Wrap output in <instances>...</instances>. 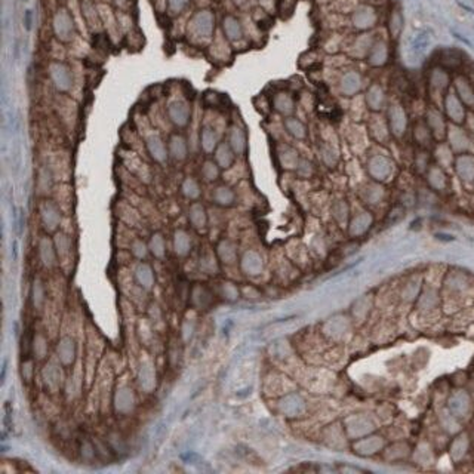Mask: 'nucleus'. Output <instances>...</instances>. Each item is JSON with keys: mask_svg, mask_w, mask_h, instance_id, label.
I'll return each mask as SVG.
<instances>
[{"mask_svg": "<svg viewBox=\"0 0 474 474\" xmlns=\"http://www.w3.org/2000/svg\"><path fill=\"white\" fill-rule=\"evenodd\" d=\"M26 28L30 30L31 28V11L26 12Z\"/></svg>", "mask_w": 474, "mask_h": 474, "instance_id": "obj_18", "label": "nucleus"}, {"mask_svg": "<svg viewBox=\"0 0 474 474\" xmlns=\"http://www.w3.org/2000/svg\"><path fill=\"white\" fill-rule=\"evenodd\" d=\"M152 249L156 255H162L163 252V239L160 234H154L152 239Z\"/></svg>", "mask_w": 474, "mask_h": 474, "instance_id": "obj_13", "label": "nucleus"}, {"mask_svg": "<svg viewBox=\"0 0 474 474\" xmlns=\"http://www.w3.org/2000/svg\"><path fill=\"white\" fill-rule=\"evenodd\" d=\"M58 221H59V217H58V212H56L55 208L52 205L45 206L43 208V223H45V225L49 227V228H54V227H56Z\"/></svg>", "mask_w": 474, "mask_h": 474, "instance_id": "obj_6", "label": "nucleus"}, {"mask_svg": "<svg viewBox=\"0 0 474 474\" xmlns=\"http://www.w3.org/2000/svg\"><path fill=\"white\" fill-rule=\"evenodd\" d=\"M205 174H206V177H208L209 180H212V178H213V177L217 175L215 166H213L212 163H206V165H205Z\"/></svg>", "mask_w": 474, "mask_h": 474, "instance_id": "obj_16", "label": "nucleus"}, {"mask_svg": "<svg viewBox=\"0 0 474 474\" xmlns=\"http://www.w3.org/2000/svg\"><path fill=\"white\" fill-rule=\"evenodd\" d=\"M188 246H190L188 236H187L184 231H178V233L175 234V248H177V252L185 253V251L188 249Z\"/></svg>", "mask_w": 474, "mask_h": 474, "instance_id": "obj_8", "label": "nucleus"}, {"mask_svg": "<svg viewBox=\"0 0 474 474\" xmlns=\"http://www.w3.org/2000/svg\"><path fill=\"white\" fill-rule=\"evenodd\" d=\"M54 30H55L56 37L62 42H69L73 37L74 27H73V21H71L70 15L67 11L61 9L58 11L54 19Z\"/></svg>", "mask_w": 474, "mask_h": 474, "instance_id": "obj_3", "label": "nucleus"}, {"mask_svg": "<svg viewBox=\"0 0 474 474\" xmlns=\"http://www.w3.org/2000/svg\"><path fill=\"white\" fill-rule=\"evenodd\" d=\"M190 215H191V221H193L196 227H200L202 224L205 223V213H203V209L200 206H197V205L193 206Z\"/></svg>", "mask_w": 474, "mask_h": 474, "instance_id": "obj_11", "label": "nucleus"}, {"mask_svg": "<svg viewBox=\"0 0 474 474\" xmlns=\"http://www.w3.org/2000/svg\"><path fill=\"white\" fill-rule=\"evenodd\" d=\"M225 30H227V33H228L230 37H236L237 34H239V26H237V23L233 18H227V21H225Z\"/></svg>", "mask_w": 474, "mask_h": 474, "instance_id": "obj_14", "label": "nucleus"}, {"mask_svg": "<svg viewBox=\"0 0 474 474\" xmlns=\"http://www.w3.org/2000/svg\"><path fill=\"white\" fill-rule=\"evenodd\" d=\"M135 252L138 253V255H144V252H145V248H144V245L142 243H135Z\"/></svg>", "mask_w": 474, "mask_h": 474, "instance_id": "obj_17", "label": "nucleus"}, {"mask_svg": "<svg viewBox=\"0 0 474 474\" xmlns=\"http://www.w3.org/2000/svg\"><path fill=\"white\" fill-rule=\"evenodd\" d=\"M170 152L174 154L175 159H184L187 153V147H185V140L182 135H174L170 138Z\"/></svg>", "mask_w": 474, "mask_h": 474, "instance_id": "obj_4", "label": "nucleus"}, {"mask_svg": "<svg viewBox=\"0 0 474 474\" xmlns=\"http://www.w3.org/2000/svg\"><path fill=\"white\" fill-rule=\"evenodd\" d=\"M213 142H215V135H213V132L208 129V127H205L203 129V132H202V144H203V147H205V150H212L213 148Z\"/></svg>", "mask_w": 474, "mask_h": 474, "instance_id": "obj_10", "label": "nucleus"}, {"mask_svg": "<svg viewBox=\"0 0 474 474\" xmlns=\"http://www.w3.org/2000/svg\"><path fill=\"white\" fill-rule=\"evenodd\" d=\"M276 109L280 113H291L293 109V102L289 95H285V94H280L279 97L276 98Z\"/></svg>", "mask_w": 474, "mask_h": 474, "instance_id": "obj_7", "label": "nucleus"}, {"mask_svg": "<svg viewBox=\"0 0 474 474\" xmlns=\"http://www.w3.org/2000/svg\"><path fill=\"white\" fill-rule=\"evenodd\" d=\"M190 114H191V109H190L188 102H185V101L177 99V101H170L167 104V116H169L170 122L178 127L187 126L188 120H190Z\"/></svg>", "mask_w": 474, "mask_h": 474, "instance_id": "obj_2", "label": "nucleus"}, {"mask_svg": "<svg viewBox=\"0 0 474 474\" xmlns=\"http://www.w3.org/2000/svg\"><path fill=\"white\" fill-rule=\"evenodd\" d=\"M184 193L187 196H190V197H196V196H199V188H197V184L195 182V180H187V181L184 182Z\"/></svg>", "mask_w": 474, "mask_h": 474, "instance_id": "obj_12", "label": "nucleus"}, {"mask_svg": "<svg viewBox=\"0 0 474 474\" xmlns=\"http://www.w3.org/2000/svg\"><path fill=\"white\" fill-rule=\"evenodd\" d=\"M188 0H169V8L174 12H181L182 9L187 6Z\"/></svg>", "mask_w": 474, "mask_h": 474, "instance_id": "obj_15", "label": "nucleus"}, {"mask_svg": "<svg viewBox=\"0 0 474 474\" xmlns=\"http://www.w3.org/2000/svg\"><path fill=\"white\" fill-rule=\"evenodd\" d=\"M148 150H150V153H152V156L156 160H163L165 156H166V148H165L163 142H162V140L157 135L152 137L148 140Z\"/></svg>", "mask_w": 474, "mask_h": 474, "instance_id": "obj_5", "label": "nucleus"}, {"mask_svg": "<svg viewBox=\"0 0 474 474\" xmlns=\"http://www.w3.org/2000/svg\"><path fill=\"white\" fill-rule=\"evenodd\" d=\"M49 77L59 92H69L73 88V73L64 62H52L49 66Z\"/></svg>", "mask_w": 474, "mask_h": 474, "instance_id": "obj_1", "label": "nucleus"}, {"mask_svg": "<svg viewBox=\"0 0 474 474\" xmlns=\"http://www.w3.org/2000/svg\"><path fill=\"white\" fill-rule=\"evenodd\" d=\"M286 126H288V129L292 132L295 137H298V138H303L304 135H306V129H304V126L301 122H298L296 119H289V120H286Z\"/></svg>", "mask_w": 474, "mask_h": 474, "instance_id": "obj_9", "label": "nucleus"}]
</instances>
